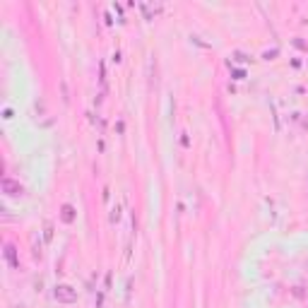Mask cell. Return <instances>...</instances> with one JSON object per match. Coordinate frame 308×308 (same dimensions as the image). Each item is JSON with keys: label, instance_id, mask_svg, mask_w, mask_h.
I'll return each instance as SVG.
<instances>
[{"label": "cell", "instance_id": "1", "mask_svg": "<svg viewBox=\"0 0 308 308\" xmlns=\"http://www.w3.org/2000/svg\"><path fill=\"white\" fill-rule=\"evenodd\" d=\"M53 296H56L58 304H75L77 301V289L70 287V284H58L53 289Z\"/></svg>", "mask_w": 308, "mask_h": 308}, {"label": "cell", "instance_id": "2", "mask_svg": "<svg viewBox=\"0 0 308 308\" xmlns=\"http://www.w3.org/2000/svg\"><path fill=\"white\" fill-rule=\"evenodd\" d=\"M2 193L10 197H22L24 195V185L15 178H2Z\"/></svg>", "mask_w": 308, "mask_h": 308}, {"label": "cell", "instance_id": "3", "mask_svg": "<svg viewBox=\"0 0 308 308\" xmlns=\"http://www.w3.org/2000/svg\"><path fill=\"white\" fill-rule=\"evenodd\" d=\"M75 217H77L75 207H72V205H63V207H61V219H63V224H72V222H75Z\"/></svg>", "mask_w": 308, "mask_h": 308}, {"label": "cell", "instance_id": "4", "mask_svg": "<svg viewBox=\"0 0 308 308\" xmlns=\"http://www.w3.org/2000/svg\"><path fill=\"white\" fill-rule=\"evenodd\" d=\"M5 260H7L12 267H19V260H17V248L12 246V243H7V246H5Z\"/></svg>", "mask_w": 308, "mask_h": 308}, {"label": "cell", "instance_id": "5", "mask_svg": "<svg viewBox=\"0 0 308 308\" xmlns=\"http://www.w3.org/2000/svg\"><path fill=\"white\" fill-rule=\"evenodd\" d=\"M44 239H46V243H51V241H53V224H51V222H46V224H44Z\"/></svg>", "mask_w": 308, "mask_h": 308}, {"label": "cell", "instance_id": "6", "mask_svg": "<svg viewBox=\"0 0 308 308\" xmlns=\"http://www.w3.org/2000/svg\"><path fill=\"white\" fill-rule=\"evenodd\" d=\"M234 77H236V80H243L246 72H243V70H234Z\"/></svg>", "mask_w": 308, "mask_h": 308}]
</instances>
